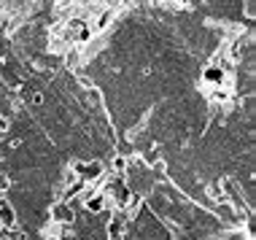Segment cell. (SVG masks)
Instances as JSON below:
<instances>
[{"label":"cell","instance_id":"obj_3","mask_svg":"<svg viewBox=\"0 0 256 240\" xmlns=\"http://www.w3.org/2000/svg\"><path fill=\"white\" fill-rule=\"evenodd\" d=\"M226 78H230V73H226L221 65H216V62H210L202 70V84L205 86H224Z\"/></svg>","mask_w":256,"mask_h":240},{"label":"cell","instance_id":"obj_4","mask_svg":"<svg viewBox=\"0 0 256 240\" xmlns=\"http://www.w3.org/2000/svg\"><path fill=\"white\" fill-rule=\"evenodd\" d=\"M124 232H127V216L119 210V214L106 224V240H124Z\"/></svg>","mask_w":256,"mask_h":240},{"label":"cell","instance_id":"obj_5","mask_svg":"<svg viewBox=\"0 0 256 240\" xmlns=\"http://www.w3.org/2000/svg\"><path fill=\"white\" fill-rule=\"evenodd\" d=\"M0 227H6V230L16 227V210H14V205L6 197H0Z\"/></svg>","mask_w":256,"mask_h":240},{"label":"cell","instance_id":"obj_7","mask_svg":"<svg viewBox=\"0 0 256 240\" xmlns=\"http://www.w3.org/2000/svg\"><path fill=\"white\" fill-rule=\"evenodd\" d=\"M232 98V89L230 86H208V100H210V102H216V106H218V102H221V106H224V102L226 100H230Z\"/></svg>","mask_w":256,"mask_h":240},{"label":"cell","instance_id":"obj_9","mask_svg":"<svg viewBox=\"0 0 256 240\" xmlns=\"http://www.w3.org/2000/svg\"><path fill=\"white\" fill-rule=\"evenodd\" d=\"M110 170H114V176H124V170H127V160H124L122 154H114V160H110Z\"/></svg>","mask_w":256,"mask_h":240},{"label":"cell","instance_id":"obj_6","mask_svg":"<svg viewBox=\"0 0 256 240\" xmlns=\"http://www.w3.org/2000/svg\"><path fill=\"white\" fill-rule=\"evenodd\" d=\"M84 60H86L84 46H70V49L65 52V65L70 68V70H78V68L84 65Z\"/></svg>","mask_w":256,"mask_h":240},{"label":"cell","instance_id":"obj_1","mask_svg":"<svg viewBox=\"0 0 256 240\" xmlns=\"http://www.w3.org/2000/svg\"><path fill=\"white\" fill-rule=\"evenodd\" d=\"M73 173H76V178H78L84 186H89V184H98L102 176H106V168H102V162H76L73 164Z\"/></svg>","mask_w":256,"mask_h":240},{"label":"cell","instance_id":"obj_2","mask_svg":"<svg viewBox=\"0 0 256 240\" xmlns=\"http://www.w3.org/2000/svg\"><path fill=\"white\" fill-rule=\"evenodd\" d=\"M49 222L52 224H70L76 222V214H73V208H70V202H54L52 208H49Z\"/></svg>","mask_w":256,"mask_h":240},{"label":"cell","instance_id":"obj_8","mask_svg":"<svg viewBox=\"0 0 256 240\" xmlns=\"http://www.w3.org/2000/svg\"><path fill=\"white\" fill-rule=\"evenodd\" d=\"M110 22H114V8H108V11H102V14H100V16H98V22H94V24H92V36H98V32H106Z\"/></svg>","mask_w":256,"mask_h":240},{"label":"cell","instance_id":"obj_10","mask_svg":"<svg viewBox=\"0 0 256 240\" xmlns=\"http://www.w3.org/2000/svg\"><path fill=\"white\" fill-rule=\"evenodd\" d=\"M8 186H11V178L6 176V173H0V194H6V192H8Z\"/></svg>","mask_w":256,"mask_h":240}]
</instances>
